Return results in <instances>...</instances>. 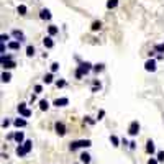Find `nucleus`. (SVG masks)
I'll return each instance as SVG.
<instances>
[{"instance_id":"obj_1","label":"nucleus","mask_w":164,"mask_h":164,"mask_svg":"<svg viewBox=\"0 0 164 164\" xmlns=\"http://www.w3.org/2000/svg\"><path fill=\"white\" fill-rule=\"evenodd\" d=\"M31 148H33V141H31V139H26L23 144H18V146H16L15 153H16V156L23 158V156H26V154L31 151Z\"/></svg>"},{"instance_id":"obj_2","label":"nucleus","mask_w":164,"mask_h":164,"mask_svg":"<svg viewBox=\"0 0 164 164\" xmlns=\"http://www.w3.org/2000/svg\"><path fill=\"white\" fill-rule=\"evenodd\" d=\"M89 146H92V141H90V139H76V141H72V143L69 144L71 151H76V149H79V148H89Z\"/></svg>"},{"instance_id":"obj_3","label":"nucleus","mask_w":164,"mask_h":164,"mask_svg":"<svg viewBox=\"0 0 164 164\" xmlns=\"http://www.w3.org/2000/svg\"><path fill=\"white\" fill-rule=\"evenodd\" d=\"M90 69H94V66H92V64H90L89 61H84V62H81V64H79V67H77L76 71H77V72H81L82 76H85V74H87Z\"/></svg>"},{"instance_id":"obj_4","label":"nucleus","mask_w":164,"mask_h":164,"mask_svg":"<svg viewBox=\"0 0 164 164\" xmlns=\"http://www.w3.org/2000/svg\"><path fill=\"white\" fill-rule=\"evenodd\" d=\"M16 64L15 61H12V56L8 54V56H2V67L3 69H13Z\"/></svg>"},{"instance_id":"obj_5","label":"nucleus","mask_w":164,"mask_h":164,"mask_svg":"<svg viewBox=\"0 0 164 164\" xmlns=\"http://www.w3.org/2000/svg\"><path fill=\"white\" fill-rule=\"evenodd\" d=\"M138 133H139V123H138V120H133L128 126V135L130 136H136Z\"/></svg>"},{"instance_id":"obj_6","label":"nucleus","mask_w":164,"mask_h":164,"mask_svg":"<svg viewBox=\"0 0 164 164\" xmlns=\"http://www.w3.org/2000/svg\"><path fill=\"white\" fill-rule=\"evenodd\" d=\"M144 69H146L148 72H154V71H156V59L149 57L148 61L144 62Z\"/></svg>"},{"instance_id":"obj_7","label":"nucleus","mask_w":164,"mask_h":164,"mask_svg":"<svg viewBox=\"0 0 164 164\" xmlns=\"http://www.w3.org/2000/svg\"><path fill=\"white\" fill-rule=\"evenodd\" d=\"M54 130H56V133L59 135V136H64V135H66V125H64L62 122H56Z\"/></svg>"},{"instance_id":"obj_8","label":"nucleus","mask_w":164,"mask_h":164,"mask_svg":"<svg viewBox=\"0 0 164 164\" xmlns=\"http://www.w3.org/2000/svg\"><path fill=\"white\" fill-rule=\"evenodd\" d=\"M67 103H69V98H67V97H61V98H56V100L53 102V105L59 108V107H66Z\"/></svg>"},{"instance_id":"obj_9","label":"nucleus","mask_w":164,"mask_h":164,"mask_svg":"<svg viewBox=\"0 0 164 164\" xmlns=\"http://www.w3.org/2000/svg\"><path fill=\"white\" fill-rule=\"evenodd\" d=\"M40 18H41V20H51V12L48 10V8H41Z\"/></svg>"},{"instance_id":"obj_10","label":"nucleus","mask_w":164,"mask_h":164,"mask_svg":"<svg viewBox=\"0 0 164 164\" xmlns=\"http://www.w3.org/2000/svg\"><path fill=\"white\" fill-rule=\"evenodd\" d=\"M18 144H23L25 143V133L23 131H15V138H13Z\"/></svg>"},{"instance_id":"obj_11","label":"nucleus","mask_w":164,"mask_h":164,"mask_svg":"<svg viewBox=\"0 0 164 164\" xmlns=\"http://www.w3.org/2000/svg\"><path fill=\"white\" fill-rule=\"evenodd\" d=\"M13 125H15L16 128H25L26 126V120L23 117H20V118H15V122H13Z\"/></svg>"},{"instance_id":"obj_12","label":"nucleus","mask_w":164,"mask_h":164,"mask_svg":"<svg viewBox=\"0 0 164 164\" xmlns=\"http://www.w3.org/2000/svg\"><path fill=\"white\" fill-rule=\"evenodd\" d=\"M154 151H156V148H154L153 139H148V141H146V153H148V154H154Z\"/></svg>"},{"instance_id":"obj_13","label":"nucleus","mask_w":164,"mask_h":164,"mask_svg":"<svg viewBox=\"0 0 164 164\" xmlns=\"http://www.w3.org/2000/svg\"><path fill=\"white\" fill-rule=\"evenodd\" d=\"M12 35L15 36L16 41H20V43H21V41H25V35H23V31H20V30H13V31H12Z\"/></svg>"},{"instance_id":"obj_14","label":"nucleus","mask_w":164,"mask_h":164,"mask_svg":"<svg viewBox=\"0 0 164 164\" xmlns=\"http://www.w3.org/2000/svg\"><path fill=\"white\" fill-rule=\"evenodd\" d=\"M43 44H44V48L51 49V48L54 46V41H53V38H51V36H46V38L43 40Z\"/></svg>"},{"instance_id":"obj_15","label":"nucleus","mask_w":164,"mask_h":164,"mask_svg":"<svg viewBox=\"0 0 164 164\" xmlns=\"http://www.w3.org/2000/svg\"><path fill=\"white\" fill-rule=\"evenodd\" d=\"M79 158H81V163H82V164H89V163H90V154L85 153V151H84V153H82Z\"/></svg>"},{"instance_id":"obj_16","label":"nucleus","mask_w":164,"mask_h":164,"mask_svg":"<svg viewBox=\"0 0 164 164\" xmlns=\"http://www.w3.org/2000/svg\"><path fill=\"white\" fill-rule=\"evenodd\" d=\"M48 33H49V36H54L59 33V28H57L56 25H49L48 26Z\"/></svg>"},{"instance_id":"obj_17","label":"nucleus","mask_w":164,"mask_h":164,"mask_svg":"<svg viewBox=\"0 0 164 164\" xmlns=\"http://www.w3.org/2000/svg\"><path fill=\"white\" fill-rule=\"evenodd\" d=\"M48 108H49V102H48V100H40V110L41 112H46Z\"/></svg>"},{"instance_id":"obj_18","label":"nucleus","mask_w":164,"mask_h":164,"mask_svg":"<svg viewBox=\"0 0 164 164\" xmlns=\"http://www.w3.org/2000/svg\"><path fill=\"white\" fill-rule=\"evenodd\" d=\"M8 48H10L12 51L20 49V41H10V43H8Z\"/></svg>"},{"instance_id":"obj_19","label":"nucleus","mask_w":164,"mask_h":164,"mask_svg":"<svg viewBox=\"0 0 164 164\" xmlns=\"http://www.w3.org/2000/svg\"><path fill=\"white\" fill-rule=\"evenodd\" d=\"M35 53H36L35 46H26V56L28 57H33L35 56Z\"/></svg>"},{"instance_id":"obj_20","label":"nucleus","mask_w":164,"mask_h":164,"mask_svg":"<svg viewBox=\"0 0 164 164\" xmlns=\"http://www.w3.org/2000/svg\"><path fill=\"white\" fill-rule=\"evenodd\" d=\"M53 81H54V77H53V72H49V74H46V76L43 77V82H44V84H51Z\"/></svg>"},{"instance_id":"obj_21","label":"nucleus","mask_w":164,"mask_h":164,"mask_svg":"<svg viewBox=\"0 0 164 164\" xmlns=\"http://www.w3.org/2000/svg\"><path fill=\"white\" fill-rule=\"evenodd\" d=\"M117 5H118V0H107V8H108V10L115 8Z\"/></svg>"},{"instance_id":"obj_22","label":"nucleus","mask_w":164,"mask_h":164,"mask_svg":"<svg viewBox=\"0 0 164 164\" xmlns=\"http://www.w3.org/2000/svg\"><path fill=\"white\" fill-rule=\"evenodd\" d=\"M110 143H112L113 146L117 148V146H120V139H118L117 136H115V135H110Z\"/></svg>"},{"instance_id":"obj_23","label":"nucleus","mask_w":164,"mask_h":164,"mask_svg":"<svg viewBox=\"0 0 164 164\" xmlns=\"http://www.w3.org/2000/svg\"><path fill=\"white\" fill-rule=\"evenodd\" d=\"M100 28H102V21H94L92 26H90L92 31H97V30H100Z\"/></svg>"},{"instance_id":"obj_24","label":"nucleus","mask_w":164,"mask_h":164,"mask_svg":"<svg viewBox=\"0 0 164 164\" xmlns=\"http://www.w3.org/2000/svg\"><path fill=\"white\" fill-rule=\"evenodd\" d=\"M16 12H18L20 15H26V12H28V8H26V5H18Z\"/></svg>"},{"instance_id":"obj_25","label":"nucleus","mask_w":164,"mask_h":164,"mask_svg":"<svg viewBox=\"0 0 164 164\" xmlns=\"http://www.w3.org/2000/svg\"><path fill=\"white\" fill-rule=\"evenodd\" d=\"M10 81H12L10 72H3V74H2V82H10Z\"/></svg>"},{"instance_id":"obj_26","label":"nucleus","mask_w":164,"mask_h":164,"mask_svg":"<svg viewBox=\"0 0 164 164\" xmlns=\"http://www.w3.org/2000/svg\"><path fill=\"white\" fill-rule=\"evenodd\" d=\"M154 51H156V53H164V43L156 44V46H154Z\"/></svg>"},{"instance_id":"obj_27","label":"nucleus","mask_w":164,"mask_h":164,"mask_svg":"<svg viewBox=\"0 0 164 164\" xmlns=\"http://www.w3.org/2000/svg\"><path fill=\"white\" fill-rule=\"evenodd\" d=\"M16 110H18V113H23V112L26 110V103H23V102H21L20 105L16 107Z\"/></svg>"},{"instance_id":"obj_28","label":"nucleus","mask_w":164,"mask_h":164,"mask_svg":"<svg viewBox=\"0 0 164 164\" xmlns=\"http://www.w3.org/2000/svg\"><path fill=\"white\" fill-rule=\"evenodd\" d=\"M94 71L95 72H102L103 71V64H95V66H94Z\"/></svg>"},{"instance_id":"obj_29","label":"nucleus","mask_w":164,"mask_h":164,"mask_svg":"<svg viewBox=\"0 0 164 164\" xmlns=\"http://www.w3.org/2000/svg\"><path fill=\"white\" fill-rule=\"evenodd\" d=\"M20 117H23V118H28V117H31V110H28V108H26V110H25L23 113H20Z\"/></svg>"},{"instance_id":"obj_30","label":"nucleus","mask_w":164,"mask_h":164,"mask_svg":"<svg viewBox=\"0 0 164 164\" xmlns=\"http://www.w3.org/2000/svg\"><path fill=\"white\" fill-rule=\"evenodd\" d=\"M56 87H57V89L66 87V81H56Z\"/></svg>"},{"instance_id":"obj_31","label":"nucleus","mask_w":164,"mask_h":164,"mask_svg":"<svg viewBox=\"0 0 164 164\" xmlns=\"http://www.w3.org/2000/svg\"><path fill=\"white\" fill-rule=\"evenodd\" d=\"M156 159H158L159 163H163V161H164V151H159V153H158V158H156Z\"/></svg>"},{"instance_id":"obj_32","label":"nucleus","mask_w":164,"mask_h":164,"mask_svg":"<svg viewBox=\"0 0 164 164\" xmlns=\"http://www.w3.org/2000/svg\"><path fill=\"white\" fill-rule=\"evenodd\" d=\"M57 69H59V64H57V62H53L51 64V72H56Z\"/></svg>"},{"instance_id":"obj_33","label":"nucleus","mask_w":164,"mask_h":164,"mask_svg":"<svg viewBox=\"0 0 164 164\" xmlns=\"http://www.w3.org/2000/svg\"><path fill=\"white\" fill-rule=\"evenodd\" d=\"M41 92H43V85H40V84L35 85V94H41Z\"/></svg>"},{"instance_id":"obj_34","label":"nucleus","mask_w":164,"mask_h":164,"mask_svg":"<svg viewBox=\"0 0 164 164\" xmlns=\"http://www.w3.org/2000/svg\"><path fill=\"white\" fill-rule=\"evenodd\" d=\"M8 40H10V36H8V35H2V36H0V41H2V43H7Z\"/></svg>"},{"instance_id":"obj_35","label":"nucleus","mask_w":164,"mask_h":164,"mask_svg":"<svg viewBox=\"0 0 164 164\" xmlns=\"http://www.w3.org/2000/svg\"><path fill=\"white\" fill-rule=\"evenodd\" d=\"M84 122H87L89 125H94V123H95V120H92L90 117H84Z\"/></svg>"},{"instance_id":"obj_36","label":"nucleus","mask_w":164,"mask_h":164,"mask_svg":"<svg viewBox=\"0 0 164 164\" xmlns=\"http://www.w3.org/2000/svg\"><path fill=\"white\" fill-rule=\"evenodd\" d=\"M103 117H105V110H100V112H98V115H97V120H102Z\"/></svg>"},{"instance_id":"obj_37","label":"nucleus","mask_w":164,"mask_h":164,"mask_svg":"<svg viewBox=\"0 0 164 164\" xmlns=\"http://www.w3.org/2000/svg\"><path fill=\"white\" fill-rule=\"evenodd\" d=\"M0 53H2V56H5V43L0 44Z\"/></svg>"},{"instance_id":"obj_38","label":"nucleus","mask_w":164,"mask_h":164,"mask_svg":"<svg viewBox=\"0 0 164 164\" xmlns=\"http://www.w3.org/2000/svg\"><path fill=\"white\" fill-rule=\"evenodd\" d=\"M2 126H3V128H8V126H10V120H3Z\"/></svg>"},{"instance_id":"obj_39","label":"nucleus","mask_w":164,"mask_h":164,"mask_svg":"<svg viewBox=\"0 0 164 164\" xmlns=\"http://www.w3.org/2000/svg\"><path fill=\"white\" fill-rule=\"evenodd\" d=\"M158 163H159V161H158V159H154V158H151L148 161V164H158Z\"/></svg>"},{"instance_id":"obj_40","label":"nucleus","mask_w":164,"mask_h":164,"mask_svg":"<svg viewBox=\"0 0 164 164\" xmlns=\"http://www.w3.org/2000/svg\"><path fill=\"white\" fill-rule=\"evenodd\" d=\"M130 148L135 149V148H136V143H135V141H131V143H130Z\"/></svg>"}]
</instances>
